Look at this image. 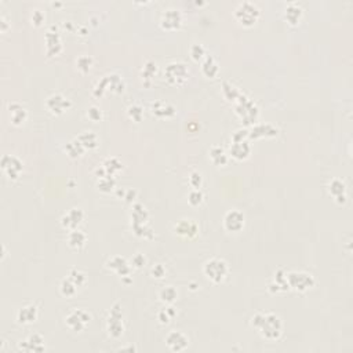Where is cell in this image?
<instances>
[{
	"instance_id": "obj_1",
	"label": "cell",
	"mask_w": 353,
	"mask_h": 353,
	"mask_svg": "<svg viewBox=\"0 0 353 353\" xmlns=\"http://www.w3.org/2000/svg\"><path fill=\"white\" fill-rule=\"evenodd\" d=\"M251 326L268 341L279 340L283 331V322L276 313H255L251 317Z\"/></svg>"
},
{
	"instance_id": "obj_2",
	"label": "cell",
	"mask_w": 353,
	"mask_h": 353,
	"mask_svg": "<svg viewBox=\"0 0 353 353\" xmlns=\"http://www.w3.org/2000/svg\"><path fill=\"white\" fill-rule=\"evenodd\" d=\"M203 272L208 280H211L215 284H219L229 275V267L224 259L211 258L204 262Z\"/></svg>"
},
{
	"instance_id": "obj_3",
	"label": "cell",
	"mask_w": 353,
	"mask_h": 353,
	"mask_svg": "<svg viewBox=\"0 0 353 353\" xmlns=\"http://www.w3.org/2000/svg\"><path fill=\"white\" fill-rule=\"evenodd\" d=\"M235 109L236 114L239 115V118L241 119V122H245V124H253V123H255L257 118H258V108H257V105L243 94L236 100Z\"/></svg>"
},
{
	"instance_id": "obj_4",
	"label": "cell",
	"mask_w": 353,
	"mask_h": 353,
	"mask_svg": "<svg viewBox=\"0 0 353 353\" xmlns=\"http://www.w3.org/2000/svg\"><path fill=\"white\" fill-rule=\"evenodd\" d=\"M146 219H148V211L142 204H134L131 213L133 229L134 233L140 237H152V231L149 228H146Z\"/></svg>"
},
{
	"instance_id": "obj_5",
	"label": "cell",
	"mask_w": 353,
	"mask_h": 353,
	"mask_svg": "<svg viewBox=\"0 0 353 353\" xmlns=\"http://www.w3.org/2000/svg\"><path fill=\"white\" fill-rule=\"evenodd\" d=\"M259 9L251 2H245L235 10V18L245 27H253L259 18Z\"/></svg>"
},
{
	"instance_id": "obj_6",
	"label": "cell",
	"mask_w": 353,
	"mask_h": 353,
	"mask_svg": "<svg viewBox=\"0 0 353 353\" xmlns=\"http://www.w3.org/2000/svg\"><path fill=\"white\" fill-rule=\"evenodd\" d=\"M164 79L174 86H181L189 79V69L184 62L168 63L164 69Z\"/></svg>"
},
{
	"instance_id": "obj_7",
	"label": "cell",
	"mask_w": 353,
	"mask_h": 353,
	"mask_svg": "<svg viewBox=\"0 0 353 353\" xmlns=\"http://www.w3.org/2000/svg\"><path fill=\"white\" fill-rule=\"evenodd\" d=\"M289 287L298 293H305L315 285V279L306 272H289L285 273Z\"/></svg>"
},
{
	"instance_id": "obj_8",
	"label": "cell",
	"mask_w": 353,
	"mask_h": 353,
	"mask_svg": "<svg viewBox=\"0 0 353 353\" xmlns=\"http://www.w3.org/2000/svg\"><path fill=\"white\" fill-rule=\"evenodd\" d=\"M90 320L91 315L86 312L84 309H73L72 312L65 317L67 326L72 331H76V333H80V331L84 330L87 324L90 323Z\"/></svg>"
},
{
	"instance_id": "obj_9",
	"label": "cell",
	"mask_w": 353,
	"mask_h": 353,
	"mask_svg": "<svg viewBox=\"0 0 353 353\" xmlns=\"http://www.w3.org/2000/svg\"><path fill=\"white\" fill-rule=\"evenodd\" d=\"M106 328H108L109 335L112 338H120L124 331V326H123V315L120 311V305L116 303L114 305V308L111 309V315L108 317V323H106Z\"/></svg>"
},
{
	"instance_id": "obj_10",
	"label": "cell",
	"mask_w": 353,
	"mask_h": 353,
	"mask_svg": "<svg viewBox=\"0 0 353 353\" xmlns=\"http://www.w3.org/2000/svg\"><path fill=\"white\" fill-rule=\"evenodd\" d=\"M106 90L115 91V93H123V90H124V82H123L122 77L118 76V75L105 76L94 89V95L95 97H102Z\"/></svg>"
},
{
	"instance_id": "obj_11",
	"label": "cell",
	"mask_w": 353,
	"mask_h": 353,
	"mask_svg": "<svg viewBox=\"0 0 353 353\" xmlns=\"http://www.w3.org/2000/svg\"><path fill=\"white\" fill-rule=\"evenodd\" d=\"M245 214L239 210H231L224 217V228L231 233H237L245 228Z\"/></svg>"
},
{
	"instance_id": "obj_12",
	"label": "cell",
	"mask_w": 353,
	"mask_h": 353,
	"mask_svg": "<svg viewBox=\"0 0 353 353\" xmlns=\"http://www.w3.org/2000/svg\"><path fill=\"white\" fill-rule=\"evenodd\" d=\"M24 164L17 156H11V155H5L2 158V170L5 174L9 176L10 180H17L23 171Z\"/></svg>"
},
{
	"instance_id": "obj_13",
	"label": "cell",
	"mask_w": 353,
	"mask_h": 353,
	"mask_svg": "<svg viewBox=\"0 0 353 353\" xmlns=\"http://www.w3.org/2000/svg\"><path fill=\"white\" fill-rule=\"evenodd\" d=\"M72 106L71 101L68 98H65L62 94H53L51 97L47 98L46 101V108L50 114L55 115V116H59L62 115L65 111H68L69 108Z\"/></svg>"
},
{
	"instance_id": "obj_14",
	"label": "cell",
	"mask_w": 353,
	"mask_h": 353,
	"mask_svg": "<svg viewBox=\"0 0 353 353\" xmlns=\"http://www.w3.org/2000/svg\"><path fill=\"white\" fill-rule=\"evenodd\" d=\"M160 25L166 31H176L182 25V14L180 10L167 9L162 14Z\"/></svg>"
},
{
	"instance_id": "obj_15",
	"label": "cell",
	"mask_w": 353,
	"mask_h": 353,
	"mask_svg": "<svg viewBox=\"0 0 353 353\" xmlns=\"http://www.w3.org/2000/svg\"><path fill=\"white\" fill-rule=\"evenodd\" d=\"M46 45H47V55L49 57H54L58 55L62 51V40H61V35H59L58 28L53 27L46 33Z\"/></svg>"
},
{
	"instance_id": "obj_16",
	"label": "cell",
	"mask_w": 353,
	"mask_h": 353,
	"mask_svg": "<svg viewBox=\"0 0 353 353\" xmlns=\"http://www.w3.org/2000/svg\"><path fill=\"white\" fill-rule=\"evenodd\" d=\"M174 231L182 239L192 240L199 235V225L193 219H181L175 225Z\"/></svg>"
},
{
	"instance_id": "obj_17",
	"label": "cell",
	"mask_w": 353,
	"mask_h": 353,
	"mask_svg": "<svg viewBox=\"0 0 353 353\" xmlns=\"http://www.w3.org/2000/svg\"><path fill=\"white\" fill-rule=\"evenodd\" d=\"M166 344L172 352H182L188 348L189 345V338L181 331H171L166 337Z\"/></svg>"
},
{
	"instance_id": "obj_18",
	"label": "cell",
	"mask_w": 353,
	"mask_h": 353,
	"mask_svg": "<svg viewBox=\"0 0 353 353\" xmlns=\"http://www.w3.org/2000/svg\"><path fill=\"white\" fill-rule=\"evenodd\" d=\"M83 218H84V213H83L80 208H72L68 214H65L62 218H61V225H62L65 229H77V227L82 224Z\"/></svg>"
},
{
	"instance_id": "obj_19",
	"label": "cell",
	"mask_w": 353,
	"mask_h": 353,
	"mask_svg": "<svg viewBox=\"0 0 353 353\" xmlns=\"http://www.w3.org/2000/svg\"><path fill=\"white\" fill-rule=\"evenodd\" d=\"M106 268L111 269V271H114L120 277L130 276V273H131L130 263L127 262V259L123 258V257H114V258H111L106 262Z\"/></svg>"
},
{
	"instance_id": "obj_20",
	"label": "cell",
	"mask_w": 353,
	"mask_h": 353,
	"mask_svg": "<svg viewBox=\"0 0 353 353\" xmlns=\"http://www.w3.org/2000/svg\"><path fill=\"white\" fill-rule=\"evenodd\" d=\"M18 348L24 352H43L46 350L45 338L40 334H32L28 337L27 341L19 344Z\"/></svg>"
},
{
	"instance_id": "obj_21",
	"label": "cell",
	"mask_w": 353,
	"mask_h": 353,
	"mask_svg": "<svg viewBox=\"0 0 353 353\" xmlns=\"http://www.w3.org/2000/svg\"><path fill=\"white\" fill-rule=\"evenodd\" d=\"M328 193L335 199L338 204H342L346 202V185L344 181H341L338 178H334L333 181L328 184Z\"/></svg>"
},
{
	"instance_id": "obj_22",
	"label": "cell",
	"mask_w": 353,
	"mask_h": 353,
	"mask_svg": "<svg viewBox=\"0 0 353 353\" xmlns=\"http://www.w3.org/2000/svg\"><path fill=\"white\" fill-rule=\"evenodd\" d=\"M277 133H279V130L272 124H257V126L253 127L251 131H249V138H254V140L272 138V137H276Z\"/></svg>"
},
{
	"instance_id": "obj_23",
	"label": "cell",
	"mask_w": 353,
	"mask_h": 353,
	"mask_svg": "<svg viewBox=\"0 0 353 353\" xmlns=\"http://www.w3.org/2000/svg\"><path fill=\"white\" fill-rule=\"evenodd\" d=\"M37 315H39V311H37L36 305H27L18 311L17 313V322L19 324H31V323L36 322Z\"/></svg>"
},
{
	"instance_id": "obj_24",
	"label": "cell",
	"mask_w": 353,
	"mask_h": 353,
	"mask_svg": "<svg viewBox=\"0 0 353 353\" xmlns=\"http://www.w3.org/2000/svg\"><path fill=\"white\" fill-rule=\"evenodd\" d=\"M229 153L236 160H246L251 153V145L249 141H239V142H233L229 149Z\"/></svg>"
},
{
	"instance_id": "obj_25",
	"label": "cell",
	"mask_w": 353,
	"mask_h": 353,
	"mask_svg": "<svg viewBox=\"0 0 353 353\" xmlns=\"http://www.w3.org/2000/svg\"><path fill=\"white\" fill-rule=\"evenodd\" d=\"M10 111V120L13 123L14 126H23L24 123L27 122L28 119V112L27 109L24 108L21 104H17L14 102L9 106Z\"/></svg>"
},
{
	"instance_id": "obj_26",
	"label": "cell",
	"mask_w": 353,
	"mask_h": 353,
	"mask_svg": "<svg viewBox=\"0 0 353 353\" xmlns=\"http://www.w3.org/2000/svg\"><path fill=\"white\" fill-rule=\"evenodd\" d=\"M284 18L293 27L298 25L301 18H302V9L295 3H290L284 10Z\"/></svg>"
},
{
	"instance_id": "obj_27",
	"label": "cell",
	"mask_w": 353,
	"mask_h": 353,
	"mask_svg": "<svg viewBox=\"0 0 353 353\" xmlns=\"http://www.w3.org/2000/svg\"><path fill=\"white\" fill-rule=\"evenodd\" d=\"M202 72H203L204 76L210 77V79H214V77L217 76L218 72H219V65H218V62L215 61L214 57L207 55L204 58L203 63H202Z\"/></svg>"
},
{
	"instance_id": "obj_28",
	"label": "cell",
	"mask_w": 353,
	"mask_h": 353,
	"mask_svg": "<svg viewBox=\"0 0 353 353\" xmlns=\"http://www.w3.org/2000/svg\"><path fill=\"white\" fill-rule=\"evenodd\" d=\"M152 114L155 115V116H158V118H172L174 115H175V109H174V106H171L170 104H166V102H155L153 105H152Z\"/></svg>"
},
{
	"instance_id": "obj_29",
	"label": "cell",
	"mask_w": 353,
	"mask_h": 353,
	"mask_svg": "<svg viewBox=\"0 0 353 353\" xmlns=\"http://www.w3.org/2000/svg\"><path fill=\"white\" fill-rule=\"evenodd\" d=\"M87 241V235L83 231L79 229H73L68 235V245L72 247L73 250H80L84 247Z\"/></svg>"
},
{
	"instance_id": "obj_30",
	"label": "cell",
	"mask_w": 353,
	"mask_h": 353,
	"mask_svg": "<svg viewBox=\"0 0 353 353\" xmlns=\"http://www.w3.org/2000/svg\"><path fill=\"white\" fill-rule=\"evenodd\" d=\"M210 158H211V162L218 167H222L228 163V155L221 146H213L210 150Z\"/></svg>"
},
{
	"instance_id": "obj_31",
	"label": "cell",
	"mask_w": 353,
	"mask_h": 353,
	"mask_svg": "<svg viewBox=\"0 0 353 353\" xmlns=\"http://www.w3.org/2000/svg\"><path fill=\"white\" fill-rule=\"evenodd\" d=\"M77 140L80 141V144H82L84 149L91 150L95 149V148L98 146V137L91 131L83 133V134H80V136L77 137Z\"/></svg>"
},
{
	"instance_id": "obj_32",
	"label": "cell",
	"mask_w": 353,
	"mask_h": 353,
	"mask_svg": "<svg viewBox=\"0 0 353 353\" xmlns=\"http://www.w3.org/2000/svg\"><path fill=\"white\" fill-rule=\"evenodd\" d=\"M156 72H158V65H156L155 61H148V62L144 65L142 72H141V77H142V80L145 82L146 86H149L150 80L153 79Z\"/></svg>"
},
{
	"instance_id": "obj_33",
	"label": "cell",
	"mask_w": 353,
	"mask_h": 353,
	"mask_svg": "<svg viewBox=\"0 0 353 353\" xmlns=\"http://www.w3.org/2000/svg\"><path fill=\"white\" fill-rule=\"evenodd\" d=\"M84 148H83V145L80 144V141L77 140H73L71 141L69 144H67V146H65V152L68 153L69 158L72 159H77L80 158V156H83V153H84Z\"/></svg>"
},
{
	"instance_id": "obj_34",
	"label": "cell",
	"mask_w": 353,
	"mask_h": 353,
	"mask_svg": "<svg viewBox=\"0 0 353 353\" xmlns=\"http://www.w3.org/2000/svg\"><path fill=\"white\" fill-rule=\"evenodd\" d=\"M159 298H160L162 302L171 305V303L178 298V291H176L175 287L167 285V287H164V289L160 290V293H159Z\"/></svg>"
},
{
	"instance_id": "obj_35",
	"label": "cell",
	"mask_w": 353,
	"mask_h": 353,
	"mask_svg": "<svg viewBox=\"0 0 353 353\" xmlns=\"http://www.w3.org/2000/svg\"><path fill=\"white\" fill-rule=\"evenodd\" d=\"M59 290H61V294H62L63 297H67V298H69V297H73V295L76 294L77 285L75 284V283H73L71 277H65V279H63V280L61 281V285H59Z\"/></svg>"
},
{
	"instance_id": "obj_36",
	"label": "cell",
	"mask_w": 353,
	"mask_h": 353,
	"mask_svg": "<svg viewBox=\"0 0 353 353\" xmlns=\"http://www.w3.org/2000/svg\"><path fill=\"white\" fill-rule=\"evenodd\" d=\"M104 170H105V172L106 174H109V175H114L115 172H118V171H120L122 170V162L119 160V159H116V158H109V159H106L104 162Z\"/></svg>"
},
{
	"instance_id": "obj_37",
	"label": "cell",
	"mask_w": 353,
	"mask_h": 353,
	"mask_svg": "<svg viewBox=\"0 0 353 353\" xmlns=\"http://www.w3.org/2000/svg\"><path fill=\"white\" fill-rule=\"evenodd\" d=\"M115 185H116V181H115L114 175H109V174H105L104 176H101L100 181H98V189L104 193H108L111 190L114 189Z\"/></svg>"
},
{
	"instance_id": "obj_38",
	"label": "cell",
	"mask_w": 353,
	"mask_h": 353,
	"mask_svg": "<svg viewBox=\"0 0 353 353\" xmlns=\"http://www.w3.org/2000/svg\"><path fill=\"white\" fill-rule=\"evenodd\" d=\"M222 87H224V89H222V91H224L225 98H227L228 101H231V102H236V100H237L240 95H241V93H240V91L237 90L235 86H232L231 83L224 82Z\"/></svg>"
},
{
	"instance_id": "obj_39",
	"label": "cell",
	"mask_w": 353,
	"mask_h": 353,
	"mask_svg": "<svg viewBox=\"0 0 353 353\" xmlns=\"http://www.w3.org/2000/svg\"><path fill=\"white\" fill-rule=\"evenodd\" d=\"M190 57L193 61L199 62L206 57V49L203 47V45H199V43H195V45L190 46Z\"/></svg>"
},
{
	"instance_id": "obj_40",
	"label": "cell",
	"mask_w": 353,
	"mask_h": 353,
	"mask_svg": "<svg viewBox=\"0 0 353 353\" xmlns=\"http://www.w3.org/2000/svg\"><path fill=\"white\" fill-rule=\"evenodd\" d=\"M68 277L72 279V281L77 285V287H82V285L86 284V281H87L86 273L82 271H79V269H72V271L69 272Z\"/></svg>"
},
{
	"instance_id": "obj_41",
	"label": "cell",
	"mask_w": 353,
	"mask_h": 353,
	"mask_svg": "<svg viewBox=\"0 0 353 353\" xmlns=\"http://www.w3.org/2000/svg\"><path fill=\"white\" fill-rule=\"evenodd\" d=\"M203 200L204 195L200 189H192L189 192V195H188V202H189L190 206H193V207L200 206V204L203 203Z\"/></svg>"
},
{
	"instance_id": "obj_42",
	"label": "cell",
	"mask_w": 353,
	"mask_h": 353,
	"mask_svg": "<svg viewBox=\"0 0 353 353\" xmlns=\"http://www.w3.org/2000/svg\"><path fill=\"white\" fill-rule=\"evenodd\" d=\"M76 67L79 71H82L83 73L90 72L91 67H93V58L89 57V55H82L79 57L76 61Z\"/></svg>"
},
{
	"instance_id": "obj_43",
	"label": "cell",
	"mask_w": 353,
	"mask_h": 353,
	"mask_svg": "<svg viewBox=\"0 0 353 353\" xmlns=\"http://www.w3.org/2000/svg\"><path fill=\"white\" fill-rule=\"evenodd\" d=\"M176 312L174 311V308L172 306H168V308H164L163 311H160L158 315V319L159 322L162 323V324H168L170 323V320H171L172 317L175 316Z\"/></svg>"
},
{
	"instance_id": "obj_44",
	"label": "cell",
	"mask_w": 353,
	"mask_h": 353,
	"mask_svg": "<svg viewBox=\"0 0 353 353\" xmlns=\"http://www.w3.org/2000/svg\"><path fill=\"white\" fill-rule=\"evenodd\" d=\"M128 116L130 119H133L134 122H141L142 118H144V111L141 108L140 105H131L128 108Z\"/></svg>"
},
{
	"instance_id": "obj_45",
	"label": "cell",
	"mask_w": 353,
	"mask_h": 353,
	"mask_svg": "<svg viewBox=\"0 0 353 353\" xmlns=\"http://www.w3.org/2000/svg\"><path fill=\"white\" fill-rule=\"evenodd\" d=\"M202 184H203V176L199 171H192L189 175V185L193 188V189H200L202 188Z\"/></svg>"
},
{
	"instance_id": "obj_46",
	"label": "cell",
	"mask_w": 353,
	"mask_h": 353,
	"mask_svg": "<svg viewBox=\"0 0 353 353\" xmlns=\"http://www.w3.org/2000/svg\"><path fill=\"white\" fill-rule=\"evenodd\" d=\"M87 118L90 119L91 122H100L101 119H102V112H101L100 108L91 106V108H89V111H87Z\"/></svg>"
},
{
	"instance_id": "obj_47",
	"label": "cell",
	"mask_w": 353,
	"mask_h": 353,
	"mask_svg": "<svg viewBox=\"0 0 353 353\" xmlns=\"http://www.w3.org/2000/svg\"><path fill=\"white\" fill-rule=\"evenodd\" d=\"M150 273H152V276H153L155 279H163V277L166 276L167 271H166V268H164L162 263H156V265L150 269Z\"/></svg>"
},
{
	"instance_id": "obj_48",
	"label": "cell",
	"mask_w": 353,
	"mask_h": 353,
	"mask_svg": "<svg viewBox=\"0 0 353 353\" xmlns=\"http://www.w3.org/2000/svg\"><path fill=\"white\" fill-rule=\"evenodd\" d=\"M246 138H249V130L246 128H239L233 133L232 136V142H239V141H246Z\"/></svg>"
},
{
	"instance_id": "obj_49",
	"label": "cell",
	"mask_w": 353,
	"mask_h": 353,
	"mask_svg": "<svg viewBox=\"0 0 353 353\" xmlns=\"http://www.w3.org/2000/svg\"><path fill=\"white\" fill-rule=\"evenodd\" d=\"M145 263H146V258L144 257V254L138 253L133 257L131 265L134 268H137V269H141L142 267H145Z\"/></svg>"
},
{
	"instance_id": "obj_50",
	"label": "cell",
	"mask_w": 353,
	"mask_h": 353,
	"mask_svg": "<svg viewBox=\"0 0 353 353\" xmlns=\"http://www.w3.org/2000/svg\"><path fill=\"white\" fill-rule=\"evenodd\" d=\"M43 21H45V13L40 11V10H33V13H32V23L35 24L36 27H40Z\"/></svg>"
}]
</instances>
